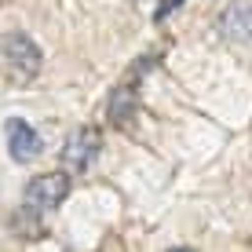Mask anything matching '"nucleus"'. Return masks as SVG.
Instances as JSON below:
<instances>
[{"mask_svg": "<svg viewBox=\"0 0 252 252\" xmlns=\"http://www.w3.org/2000/svg\"><path fill=\"white\" fill-rule=\"evenodd\" d=\"M4 139H7V154H11V161H19V164L37 161L40 150H44L37 128H33L30 121H22V117H11V121L4 125Z\"/></svg>", "mask_w": 252, "mask_h": 252, "instance_id": "4", "label": "nucleus"}, {"mask_svg": "<svg viewBox=\"0 0 252 252\" xmlns=\"http://www.w3.org/2000/svg\"><path fill=\"white\" fill-rule=\"evenodd\" d=\"M168 252H197V249H187V245H179V249H168Z\"/></svg>", "mask_w": 252, "mask_h": 252, "instance_id": "9", "label": "nucleus"}, {"mask_svg": "<svg viewBox=\"0 0 252 252\" xmlns=\"http://www.w3.org/2000/svg\"><path fill=\"white\" fill-rule=\"evenodd\" d=\"M99 150H102V132L99 128H92V125L77 128L63 146V172L66 176L69 172H88L92 161L99 158Z\"/></svg>", "mask_w": 252, "mask_h": 252, "instance_id": "2", "label": "nucleus"}, {"mask_svg": "<svg viewBox=\"0 0 252 252\" xmlns=\"http://www.w3.org/2000/svg\"><path fill=\"white\" fill-rule=\"evenodd\" d=\"M220 33H223L227 40H234V44L252 40V4L234 0V4L223 7V15H220Z\"/></svg>", "mask_w": 252, "mask_h": 252, "instance_id": "6", "label": "nucleus"}, {"mask_svg": "<svg viewBox=\"0 0 252 252\" xmlns=\"http://www.w3.org/2000/svg\"><path fill=\"white\" fill-rule=\"evenodd\" d=\"M106 117H110V125H114V128H132L135 125V117H139V95H135V88L128 81H121L117 88L110 92Z\"/></svg>", "mask_w": 252, "mask_h": 252, "instance_id": "5", "label": "nucleus"}, {"mask_svg": "<svg viewBox=\"0 0 252 252\" xmlns=\"http://www.w3.org/2000/svg\"><path fill=\"white\" fill-rule=\"evenodd\" d=\"M40 63L44 55L26 33H0V73L11 84H30L40 73Z\"/></svg>", "mask_w": 252, "mask_h": 252, "instance_id": "1", "label": "nucleus"}, {"mask_svg": "<svg viewBox=\"0 0 252 252\" xmlns=\"http://www.w3.org/2000/svg\"><path fill=\"white\" fill-rule=\"evenodd\" d=\"M183 4H187V0H161L158 11H154V22H164L172 11H176V7H183Z\"/></svg>", "mask_w": 252, "mask_h": 252, "instance_id": "8", "label": "nucleus"}, {"mask_svg": "<svg viewBox=\"0 0 252 252\" xmlns=\"http://www.w3.org/2000/svg\"><path fill=\"white\" fill-rule=\"evenodd\" d=\"M66 197H69V176L66 172H44V176L30 179V187H26V208H33V212L59 208Z\"/></svg>", "mask_w": 252, "mask_h": 252, "instance_id": "3", "label": "nucleus"}, {"mask_svg": "<svg viewBox=\"0 0 252 252\" xmlns=\"http://www.w3.org/2000/svg\"><path fill=\"white\" fill-rule=\"evenodd\" d=\"M11 230L19 234V238H40V234H44V227H40V212L19 208V212L11 216Z\"/></svg>", "mask_w": 252, "mask_h": 252, "instance_id": "7", "label": "nucleus"}]
</instances>
